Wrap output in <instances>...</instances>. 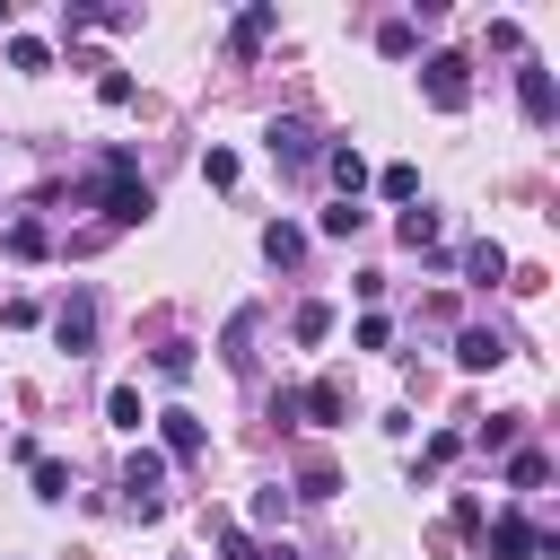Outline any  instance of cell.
<instances>
[{
    "label": "cell",
    "mask_w": 560,
    "mask_h": 560,
    "mask_svg": "<svg viewBox=\"0 0 560 560\" xmlns=\"http://www.w3.org/2000/svg\"><path fill=\"white\" fill-rule=\"evenodd\" d=\"M481 534H490L499 560H534V551H551V534H534L525 516H499V525H481Z\"/></svg>",
    "instance_id": "cell-5"
},
{
    "label": "cell",
    "mask_w": 560,
    "mask_h": 560,
    "mask_svg": "<svg viewBox=\"0 0 560 560\" xmlns=\"http://www.w3.org/2000/svg\"><path fill=\"white\" fill-rule=\"evenodd\" d=\"M516 438H525V411H499V420H481V446H490V455H508Z\"/></svg>",
    "instance_id": "cell-16"
},
{
    "label": "cell",
    "mask_w": 560,
    "mask_h": 560,
    "mask_svg": "<svg viewBox=\"0 0 560 560\" xmlns=\"http://www.w3.org/2000/svg\"><path fill=\"white\" fill-rule=\"evenodd\" d=\"M420 96H429L438 114H464V105H472V61H464V52H429V61H420Z\"/></svg>",
    "instance_id": "cell-1"
},
{
    "label": "cell",
    "mask_w": 560,
    "mask_h": 560,
    "mask_svg": "<svg viewBox=\"0 0 560 560\" xmlns=\"http://www.w3.org/2000/svg\"><path fill=\"white\" fill-rule=\"evenodd\" d=\"M35 499H70V464H52V455H35Z\"/></svg>",
    "instance_id": "cell-21"
},
{
    "label": "cell",
    "mask_w": 560,
    "mask_h": 560,
    "mask_svg": "<svg viewBox=\"0 0 560 560\" xmlns=\"http://www.w3.org/2000/svg\"><path fill=\"white\" fill-rule=\"evenodd\" d=\"M105 420H114V429H140V420H149V411H140V385H114V394H105Z\"/></svg>",
    "instance_id": "cell-15"
},
{
    "label": "cell",
    "mask_w": 560,
    "mask_h": 560,
    "mask_svg": "<svg viewBox=\"0 0 560 560\" xmlns=\"http://www.w3.org/2000/svg\"><path fill=\"white\" fill-rule=\"evenodd\" d=\"M245 516H254V525H280V516H289V490H280V481H271V490H254V508H245Z\"/></svg>",
    "instance_id": "cell-24"
},
{
    "label": "cell",
    "mask_w": 560,
    "mask_h": 560,
    "mask_svg": "<svg viewBox=\"0 0 560 560\" xmlns=\"http://www.w3.org/2000/svg\"><path fill=\"white\" fill-rule=\"evenodd\" d=\"M289 332H298V341H324V332H332V306H324V298H306V306H298V324H289Z\"/></svg>",
    "instance_id": "cell-20"
},
{
    "label": "cell",
    "mask_w": 560,
    "mask_h": 560,
    "mask_svg": "<svg viewBox=\"0 0 560 560\" xmlns=\"http://www.w3.org/2000/svg\"><path fill=\"white\" fill-rule=\"evenodd\" d=\"M324 175L341 184V201H359V184H368V158H359V149H324Z\"/></svg>",
    "instance_id": "cell-10"
},
{
    "label": "cell",
    "mask_w": 560,
    "mask_h": 560,
    "mask_svg": "<svg viewBox=\"0 0 560 560\" xmlns=\"http://www.w3.org/2000/svg\"><path fill=\"white\" fill-rule=\"evenodd\" d=\"M158 376H192V341H166L158 350Z\"/></svg>",
    "instance_id": "cell-29"
},
{
    "label": "cell",
    "mask_w": 560,
    "mask_h": 560,
    "mask_svg": "<svg viewBox=\"0 0 560 560\" xmlns=\"http://www.w3.org/2000/svg\"><path fill=\"white\" fill-rule=\"evenodd\" d=\"M298 411H315V429H341V411H350V385H341V376H315Z\"/></svg>",
    "instance_id": "cell-6"
},
{
    "label": "cell",
    "mask_w": 560,
    "mask_h": 560,
    "mask_svg": "<svg viewBox=\"0 0 560 560\" xmlns=\"http://www.w3.org/2000/svg\"><path fill=\"white\" fill-rule=\"evenodd\" d=\"M271 26H280V9H245V18H236V52H254Z\"/></svg>",
    "instance_id": "cell-18"
},
{
    "label": "cell",
    "mask_w": 560,
    "mask_h": 560,
    "mask_svg": "<svg viewBox=\"0 0 560 560\" xmlns=\"http://www.w3.org/2000/svg\"><path fill=\"white\" fill-rule=\"evenodd\" d=\"M0 26H9V0H0Z\"/></svg>",
    "instance_id": "cell-31"
},
{
    "label": "cell",
    "mask_w": 560,
    "mask_h": 560,
    "mask_svg": "<svg viewBox=\"0 0 560 560\" xmlns=\"http://www.w3.org/2000/svg\"><path fill=\"white\" fill-rule=\"evenodd\" d=\"M9 61H18V70H52V52H44L35 35H18V44H9Z\"/></svg>",
    "instance_id": "cell-27"
},
{
    "label": "cell",
    "mask_w": 560,
    "mask_h": 560,
    "mask_svg": "<svg viewBox=\"0 0 560 560\" xmlns=\"http://www.w3.org/2000/svg\"><path fill=\"white\" fill-rule=\"evenodd\" d=\"M411 44H420V26H411V18H385V26H376V52H394V61H402Z\"/></svg>",
    "instance_id": "cell-19"
},
{
    "label": "cell",
    "mask_w": 560,
    "mask_h": 560,
    "mask_svg": "<svg viewBox=\"0 0 560 560\" xmlns=\"http://www.w3.org/2000/svg\"><path fill=\"white\" fill-rule=\"evenodd\" d=\"M402 245H438V210H402Z\"/></svg>",
    "instance_id": "cell-25"
},
{
    "label": "cell",
    "mask_w": 560,
    "mask_h": 560,
    "mask_svg": "<svg viewBox=\"0 0 560 560\" xmlns=\"http://www.w3.org/2000/svg\"><path fill=\"white\" fill-rule=\"evenodd\" d=\"M271 158H280V166H306V158H315V131H306V122H271Z\"/></svg>",
    "instance_id": "cell-9"
},
{
    "label": "cell",
    "mask_w": 560,
    "mask_h": 560,
    "mask_svg": "<svg viewBox=\"0 0 560 560\" xmlns=\"http://www.w3.org/2000/svg\"><path fill=\"white\" fill-rule=\"evenodd\" d=\"M122 490H131V508H140V516H158V508H166V499H158V490H166V455H158V446H140V455L122 464Z\"/></svg>",
    "instance_id": "cell-3"
},
{
    "label": "cell",
    "mask_w": 560,
    "mask_h": 560,
    "mask_svg": "<svg viewBox=\"0 0 560 560\" xmlns=\"http://www.w3.org/2000/svg\"><path fill=\"white\" fill-rule=\"evenodd\" d=\"M262 254H271V262H298V254H306V236H298L289 219H271V228H262Z\"/></svg>",
    "instance_id": "cell-14"
},
{
    "label": "cell",
    "mask_w": 560,
    "mask_h": 560,
    "mask_svg": "<svg viewBox=\"0 0 560 560\" xmlns=\"http://www.w3.org/2000/svg\"><path fill=\"white\" fill-rule=\"evenodd\" d=\"M298 490H306V499H332V490H341V472H332V455H306V472H298Z\"/></svg>",
    "instance_id": "cell-17"
},
{
    "label": "cell",
    "mask_w": 560,
    "mask_h": 560,
    "mask_svg": "<svg viewBox=\"0 0 560 560\" xmlns=\"http://www.w3.org/2000/svg\"><path fill=\"white\" fill-rule=\"evenodd\" d=\"M52 341H61L70 359H79V350H96V298H88V289H70V298L52 306Z\"/></svg>",
    "instance_id": "cell-2"
},
{
    "label": "cell",
    "mask_w": 560,
    "mask_h": 560,
    "mask_svg": "<svg viewBox=\"0 0 560 560\" xmlns=\"http://www.w3.org/2000/svg\"><path fill=\"white\" fill-rule=\"evenodd\" d=\"M508 481H516V490H542V481H551V455H542V446H516V455H508Z\"/></svg>",
    "instance_id": "cell-12"
},
{
    "label": "cell",
    "mask_w": 560,
    "mask_h": 560,
    "mask_svg": "<svg viewBox=\"0 0 560 560\" xmlns=\"http://www.w3.org/2000/svg\"><path fill=\"white\" fill-rule=\"evenodd\" d=\"M464 271H472V280H481V289H499V280H508V254H499V245H490V236H481V245H472V254H464Z\"/></svg>",
    "instance_id": "cell-13"
},
{
    "label": "cell",
    "mask_w": 560,
    "mask_h": 560,
    "mask_svg": "<svg viewBox=\"0 0 560 560\" xmlns=\"http://www.w3.org/2000/svg\"><path fill=\"white\" fill-rule=\"evenodd\" d=\"M201 184L228 192V184H236V149H201Z\"/></svg>",
    "instance_id": "cell-22"
},
{
    "label": "cell",
    "mask_w": 560,
    "mask_h": 560,
    "mask_svg": "<svg viewBox=\"0 0 560 560\" xmlns=\"http://www.w3.org/2000/svg\"><path fill=\"white\" fill-rule=\"evenodd\" d=\"M516 105H525V122H534V131L560 114V88H551V70H542V61H525V70H516Z\"/></svg>",
    "instance_id": "cell-4"
},
{
    "label": "cell",
    "mask_w": 560,
    "mask_h": 560,
    "mask_svg": "<svg viewBox=\"0 0 560 560\" xmlns=\"http://www.w3.org/2000/svg\"><path fill=\"white\" fill-rule=\"evenodd\" d=\"M446 534H481V499H472V490L455 499V516H446ZM446 534H438V542H446Z\"/></svg>",
    "instance_id": "cell-26"
},
{
    "label": "cell",
    "mask_w": 560,
    "mask_h": 560,
    "mask_svg": "<svg viewBox=\"0 0 560 560\" xmlns=\"http://www.w3.org/2000/svg\"><path fill=\"white\" fill-rule=\"evenodd\" d=\"M359 228H368L359 201H332V210H324V236H359Z\"/></svg>",
    "instance_id": "cell-23"
},
{
    "label": "cell",
    "mask_w": 560,
    "mask_h": 560,
    "mask_svg": "<svg viewBox=\"0 0 560 560\" xmlns=\"http://www.w3.org/2000/svg\"><path fill=\"white\" fill-rule=\"evenodd\" d=\"M455 359H464V368H499V359H508V341H499L490 324H464V332H455Z\"/></svg>",
    "instance_id": "cell-8"
},
{
    "label": "cell",
    "mask_w": 560,
    "mask_h": 560,
    "mask_svg": "<svg viewBox=\"0 0 560 560\" xmlns=\"http://www.w3.org/2000/svg\"><path fill=\"white\" fill-rule=\"evenodd\" d=\"M158 420H166V455H175V464H201V446H210V429H201L192 411H158Z\"/></svg>",
    "instance_id": "cell-7"
},
{
    "label": "cell",
    "mask_w": 560,
    "mask_h": 560,
    "mask_svg": "<svg viewBox=\"0 0 560 560\" xmlns=\"http://www.w3.org/2000/svg\"><path fill=\"white\" fill-rule=\"evenodd\" d=\"M96 96H105V105H131L140 88H131V70H105V79H96Z\"/></svg>",
    "instance_id": "cell-28"
},
{
    "label": "cell",
    "mask_w": 560,
    "mask_h": 560,
    "mask_svg": "<svg viewBox=\"0 0 560 560\" xmlns=\"http://www.w3.org/2000/svg\"><path fill=\"white\" fill-rule=\"evenodd\" d=\"M0 245H9L18 262H44V254H52V236H44V219H9V236H0Z\"/></svg>",
    "instance_id": "cell-11"
},
{
    "label": "cell",
    "mask_w": 560,
    "mask_h": 560,
    "mask_svg": "<svg viewBox=\"0 0 560 560\" xmlns=\"http://www.w3.org/2000/svg\"><path fill=\"white\" fill-rule=\"evenodd\" d=\"M446 464H455V438H446V429H438V438H429V446H420V472H446Z\"/></svg>",
    "instance_id": "cell-30"
}]
</instances>
